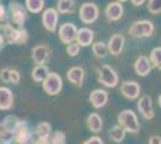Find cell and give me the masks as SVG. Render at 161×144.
<instances>
[{
	"instance_id": "1",
	"label": "cell",
	"mask_w": 161,
	"mask_h": 144,
	"mask_svg": "<svg viewBox=\"0 0 161 144\" xmlns=\"http://www.w3.org/2000/svg\"><path fill=\"white\" fill-rule=\"evenodd\" d=\"M118 125H120L125 130V132H130V133H137L141 127L137 115L135 114V112L130 109L123 110L118 114Z\"/></svg>"
},
{
	"instance_id": "2",
	"label": "cell",
	"mask_w": 161,
	"mask_h": 144,
	"mask_svg": "<svg viewBox=\"0 0 161 144\" xmlns=\"http://www.w3.org/2000/svg\"><path fill=\"white\" fill-rule=\"evenodd\" d=\"M4 39L8 45H23L28 41V33L24 29H16L11 24H4Z\"/></svg>"
},
{
	"instance_id": "3",
	"label": "cell",
	"mask_w": 161,
	"mask_h": 144,
	"mask_svg": "<svg viewBox=\"0 0 161 144\" xmlns=\"http://www.w3.org/2000/svg\"><path fill=\"white\" fill-rule=\"evenodd\" d=\"M97 81L107 88H114L119 82V78L113 67L105 64L97 67Z\"/></svg>"
},
{
	"instance_id": "4",
	"label": "cell",
	"mask_w": 161,
	"mask_h": 144,
	"mask_svg": "<svg viewBox=\"0 0 161 144\" xmlns=\"http://www.w3.org/2000/svg\"><path fill=\"white\" fill-rule=\"evenodd\" d=\"M155 27L152 21H136L129 28V34L136 39L149 37L154 34Z\"/></svg>"
},
{
	"instance_id": "5",
	"label": "cell",
	"mask_w": 161,
	"mask_h": 144,
	"mask_svg": "<svg viewBox=\"0 0 161 144\" xmlns=\"http://www.w3.org/2000/svg\"><path fill=\"white\" fill-rule=\"evenodd\" d=\"M42 88L45 93L49 96L58 95L63 89V79L58 73L55 72H49L47 77L42 82Z\"/></svg>"
},
{
	"instance_id": "6",
	"label": "cell",
	"mask_w": 161,
	"mask_h": 144,
	"mask_svg": "<svg viewBox=\"0 0 161 144\" xmlns=\"http://www.w3.org/2000/svg\"><path fill=\"white\" fill-rule=\"evenodd\" d=\"M99 17V7L94 3H86L80 8V19L84 24L94 23Z\"/></svg>"
},
{
	"instance_id": "7",
	"label": "cell",
	"mask_w": 161,
	"mask_h": 144,
	"mask_svg": "<svg viewBox=\"0 0 161 144\" xmlns=\"http://www.w3.org/2000/svg\"><path fill=\"white\" fill-rule=\"evenodd\" d=\"M51 49L46 45H39L31 49V58L36 65H45L49 60Z\"/></svg>"
},
{
	"instance_id": "8",
	"label": "cell",
	"mask_w": 161,
	"mask_h": 144,
	"mask_svg": "<svg viewBox=\"0 0 161 144\" xmlns=\"http://www.w3.org/2000/svg\"><path fill=\"white\" fill-rule=\"evenodd\" d=\"M76 34H77V28L72 23L61 24L60 28H59V31H58L60 41L63 43H66V45L74 42V40L76 39Z\"/></svg>"
},
{
	"instance_id": "9",
	"label": "cell",
	"mask_w": 161,
	"mask_h": 144,
	"mask_svg": "<svg viewBox=\"0 0 161 144\" xmlns=\"http://www.w3.org/2000/svg\"><path fill=\"white\" fill-rule=\"evenodd\" d=\"M137 108L141 112L143 118H146L147 120H152L154 118V109H153V101L152 97L148 95L142 96L137 102Z\"/></svg>"
},
{
	"instance_id": "10",
	"label": "cell",
	"mask_w": 161,
	"mask_h": 144,
	"mask_svg": "<svg viewBox=\"0 0 161 144\" xmlns=\"http://www.w3.org/2000/svg\"><path fill=\"white\" fill-rule=\"evenodd\" d=\"M58 18H59V14L58 11L55 8H47L43 14H42V23H43V27L47 29L48 31H55L57 29V23H58Z\"/></svg>"
},
{
	"instance_id": "11",
	"label": "cell",
	"mask_w": 161,
	"mask_h": 144,
	"mask_svg": "<svg viewBox=\"0 0 161 144\" xmlns=\"http://www.w3.org/2000/svg\"><path fill=\"white\" fill-rule=\"evenodd\" d=\"M121 94L125 96L129 100H135L140 96L141 93V87L140 84L135 81H126V82H123L120 87Z\"/></svg>"
},
{
	"instance_id": "12",
	"label": "cell",
	"mask_w": 161,
	"mask_h": 144,
	"mask_svg": "<svg viewBox=\"0 0 161 144\" xmlns=\"http://www.w3.org/2000/svg\"><path fill=\"white\" fill-rule=\"evenodd\" d=\"M125 46V37L121 34H114L111 36L107 45V51L112 55H119Z\"/></svg>"
},
{
	"instance_id": "13",
	"label": "cell",
	"mask_w": 161,
	"mask_h": 144,
	"mask_svg": "<svg viewBox=\"0 0 161 144\" xmlns=\"http://www.w3.org/2000/svg\"><path fill=\"white\" fill-rule=\"evenodd\" d=\"M10 12H11V19L16 25L23 27L24 22L27 21V12L24 10V7L20 4H11L10 6Z\"/></svg>"
},
{
	"instance_id": "14",
	"label": "cell",
	"mask_w": 161,
	"mask_h": 144,
	"mask_svg": "<svg viewBox=\"0 0 161 144\" xmlns=\"http://www.w3.org/2000/svg\"><path fill=\"white\" fill-rule=\"evenodd\" d=\"M123 12H124V7L121 5L119 1H113V3H109L105 10V13L107 17L108 21H119L121 17H123Z\"/></svg>"
},
{
	"instance_id": "15",
	"label": "cell",
	"mask_w": 161,
	"mask_h": 144,
	"mask_svg": "<svg viewBox=\"0 0 161 144\" xmlns=\"http://www.w3.org/2000/svg\"><path fill=\"white\" fill-rule=\"evenodd\" d=\"M89 101L94 108H102L108 101V93L106 90L95 89L89 95Z\"/></svg>"
},
{
	"instance_id": "16",
	"label": "cell",
	"mask_w": 161,
	"mask_h": 144,
	"mask_svg": "<svg viewBox=\"0 0 161 144\" xmlns=\"http://www.w3.org/2000/svg\"><path fill=\"white\" fill-rule=\"evenodd\" d=\"M77 43L80 45V47H88L93 43L94 40V31L89 28H80V30H77V34H76V39Z\"/></svg>"
},
{
	"instance_id": "17",
	"label": "cell",
	"mask_w": 161,
	"mask_h": 144,
	"mask_svg": "<svg viewBox=\"0 0 161 144\" xmlns=\"http://www.w3.org/2000/svg\"><path fill=\"white\" fill-rule=\"evenodd\" d=\"M14 107V94L6 87H0V110L11 109Z\"/></svg>"
},
{
	"instance_id": "18",
	"label": "cell",
	"mask_w": 161,
	"mask_h": 144,
	"mask_svg": "<svg viewBox=\"0 0 161 144\" xmlns=\"http://www.w3.org/2000/svg\"><path fill=\"white\" fill-rule=\"evenodd\" d=\"M134 69H135V72H136L137 75L144 77V76H148L150 73V71H152V65H150V61H149V59H148L147 56L141 55V56H138V58L136 59Z\"/></svg>"
},
{
	"instance_id": "19",
	"label": "cell",
	"mask_w": 161,
	"mask_h": 144,
	"mask_svg": "<svg viewBox=\"0 0 161 144\" xmlns=\"http://www.w3.org/2000/svg\"><path fill=\"white\" fill-rule=\"evenodd\" d=\"M66 77L69 82H71L77 88H80L83 84V79H84V70L80 66H74L67 71Z\"/></svg>"
},
{
	"instance_id": "20",
	"label": "cell",
	"mask_w": 161,
	"mask_h": 144,
	"mask_svg": "<svg viewBox=\"0 0 161 144\" xmlns=\"http://www.w3.org/2000/svg\"><path fill=\"white\" fill-rule=\"evenodd\" d=\"M87 126L92 132H100L102 129V120L97 113H92L87 119Z\"/></svg>"
},
{
	"instance_id": "21",
	"label": "cell",
	"mask_w": 161,
	"mask_h": 144,
	"mask_svg": "<svg viewBox=\"0 0 161 144\" xmlns=\"http://www.w3.org/2000/svg\"><path fill=\"white\" fill-rule=\"evenodd\" d=\"M125 135H126V132L120 125H114L113 127L109 130V137L115 143H121L125 138Z\"/></svg>"
},
{
	"instance_id": "22",
	"label": "cell",
	"mask_w": 161,
	"mask_h": 144,
	"mask_svg": "<svg viewBox=\"0 0 161 144\" xmlns=\"http://www.w3.org/2000/svg\"><path fill=\"white\" fill-rule=\"evenodd\" d=\"M48 73H49V72H48L47 66H45V65H37V66L33 70L31 77H33V79L35 82L40 83V82H43V79L47 77Z\"/></svg>"
},
{
	"instance_id": "23",
	"label": "cell",
	"mask_w": 161,
	"mask_h": 144,
	"mask_svg": "<svg viewBox=\"0 0 161 144\" xmlns=\"http://www.w3.org/2000/svg\"><path fill=\"white\" fill-rule=\"evenodd\" d=\"M57 8L60 13H72L75 10V0H59Z\"/></svg>"
},
{
	"instance_id": "24",
	"label": "cell",
	"mask_w": 161,
	"mask_h": 144,
	"mask_svg": "<svg viewBox=\"0 0 161 144\" xmlns=\"http://www.w3.org/2000/svg\"><path fill=\"white\" fill-rule=\"evenodd\" d=\"M51 130H52L51 124L43 121V123H40L36 126L35 132H36L37 138H48L51 136Z\"/></svg>"
},
{
	"instance_id": "25",
	"label": "cell",
	"mask_w": 161,
	"mask_h": 144,
	"mask_svg": "<svg viewBox=\"0 0 161 144\" xmlns=\"http://www.w3.org/2000/svg\"><path fill=\"white\" fill-rule=\"evenodd\" d=\"M25 6L31 13H39L45 6V0H25Z\"/></svg>"
},
{
	"instance_id": "26",
	"label": "cell",
	"mask_w": 161,
	"mask_h": 144,
	"mask_svg": "<svg viewBox=\"0 0 161 144\" xmlns=\"http://www.w3.org/2000/svg\"><path fill=\"white\" fill-rule=\"evenodd\" d=\"M93 53L99 59L105 58L108 53L107 45H105L103 42H95V43H93Z\"/></svg>"
},
{
	"instance_id": "27",
	"label": "cell",
	"mask_w": 161,
	"mask_h": 144,
	"mask_svg": "<svg viewBox=\"0 0 161 144\" xmlns=\"http://www.w3.org/2000/svg\"><path fill=\"white\" fill-rule=\"evenodd\" d=\"M149 61L154 65L156 69H161V47H155L150 53V60Z\"/></svg>"
},
{
	"instance_id": "28",
	"label": "cell",
	"mask_w": 161,
	"mask_h": 144,
	"mask_svg": "<svg viewBox=\"0 0 161 144\" xmlns=\"http://www.w3.org/2000/svg\"><path fill=\"white\" fill-rule=\"evenodd\" d=\"M148 11L153 14H159L161 12V0H149Z\"/></svg>"
},
{
	"instance_id": "29",
	"label": "cell",
	"mask_w": 161,
	"mask_h": 144,
	"mask_svg": "<svg viewBox=\"0 0 161 144\" xmlns=\"http://www.w3.org/2000/svg\"><path fill=\"white\" fill-rule=\"evenodd\" d=\"M65 141V133L57 131L49 136V144H63Z\"/></svg>"
},
{
	"instance_id": "30",
	"label": "cell",
	"mask_w": 161,
	"mask_h": 144,
	"mask_svg": "<svg viewBox=\"0 0 161 144\" xmlns=\"http://www.w3.org/2000/svg\"><path fill=\"white\" fill-rule=\"evenodd\" d=\"M80 46L77 42H71V43L67 45L66 47V52L70 56H77V55L80 54Z\"/></svg>"
},
{
	"instance_id": "31",
	"label": "cell",
	"mask_w": 161,
	"mask_h": 144,
	"mask_svg": "<svg viewBox=\"0 0 161 144\" xmlns=\"http://www.w3.org/2000/svg\"><path fill=\"white\" fill-rule=\"evenodd\" d=\"M20 81V75L17 70L10 69V83L12 84H18Z\"/></svg>"
},
{
	"instance_id": "32",
	"label": "cell",
	"mask_w": 161,
	"mask_h": 144,
	"mask_svg": "<svg viewBox=\"0 0 161 144\" xmlns=\"http://www.w3.org/2000/svg\"><path fill=\"white\" fill-rule=\"evenodd\" d=\"M0 79L4 83H10V69H3L0 71Z\"/></svg>"
},
{
	"instance_id": "33",
	"label": "cell",
	"mask_w": 161,
	"mask_h": 144,
	"mask_svg": "<svg viewBox=\"0 0 161 144\" xmlns=\"http://www.w3.org/2000/svg\"><path fill=\"white\" fill-rule=\"evenodd\" d=\"M83 144H103V142L101 141V138L99 137H92V138H89L87 142H84Z\"/></svg>"
},
{
	"instance_id": "34",
	"label": "cell",
	"mask_w": 161,
	"mask_h": 144,
	"mask_svg": "<svg viewBox=\"0 0 161 144\" xmlns=\"http://www.w3.org/2000/svg\"><path fill=\"white\" fill-rule=\"evenodd\" d=\"M148 144H161L160 136H156V135L152 136V137H150V139H149V143H148Z\"/></svg>"
},
{
	"instance_id": "35",
	"label": "cell",
	"mask_w": 161,
	"mask_h": 144,
	"mask_svg": "<svg viewBox=\"0 0 161 144\" xmlns=\"http://www.w3.org/2000/svg\"><path fill=\"white\" fill-rule=\"evenodd\" d=\"M5 18H6V10L0 4V21H4Z\"/></svg>"
},
{
	"instance_id": "36",
	"label": "cell",
	"mask_w": 161,
	"mask_h": 144,
	"mask_svg": "<svg viewBox=\"0 0 161 144\" xmlns=\"http://www.w3.org/2000/svg\"><path fill=\"white\" fill-rule=\"evenodd\" d=\"M144 1L146 0H131V3H132L134 6H141V5L144 4Z\"/></svg>"
},
{
	"instance_id": "37",
	"label": "cell",
	"mask_w": 161,
	"mask_h": 144,
	"mask_svg": "<svg viewBox=\"0 0 161 144\" xmlns=\"http://www.w3.org/2000/svg\"><path fill=\"white\" fill-rule=\"evenodd\" d=\"M119 3H124V1H126V0H118Z\"/></svg>"
}]
</instances>
